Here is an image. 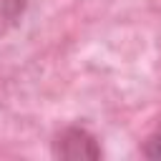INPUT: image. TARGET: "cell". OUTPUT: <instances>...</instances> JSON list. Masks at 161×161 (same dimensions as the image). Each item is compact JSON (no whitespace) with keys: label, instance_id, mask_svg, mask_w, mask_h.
<instances>
[{"label":"cell","instance_id":"cell-1","mask_svg":"<svg viewBox=\"0 0 161 161\" xmlns=\"http://www.w3.org/2000/svg\"><path fill=\"white\" fill-rule=\"evenodd\" d=\"M50 153H53V158H63V161H98V158H103V148H101L98 136L80 123L63 126L50 141Z\"/></svg>","mask_w":161,"mask_h":161},{"label":"cell","instance_id":"cell-2","mask_svg":"<svg viewBox=\"0 0 161 161\" xmlns=\"http://www.w3.org/2000/svg\"><path fill=\"white\" fill-rule=\"evenodd\" d=\"M141 156L143 158H151V161H161V123L141 143Z\"/></svg>","mask_w":161,"mask_h":161}]
</instances>
